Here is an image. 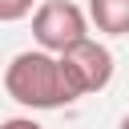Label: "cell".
I'll return each instance as SVG.
<instances>
[{
	"mask_svg": "<svg viewBox=\"0 0 129 129\" xmlns=\"http://www.w3.org/2000/svg\"><path fill=\"white\" fill-rule=\"evenodd\" d=\"M4 89L12 101H20L28 109H60L81 97L60 64V56H48V52L12 56V64L4 69Z\"/></svg>",
	"mask_w": 129,
	"mask_h": 129,
	"instance_id": "cell-1",
	"label": "cell"
},
{
	"mask_svg": "<svg viewBox=\"0 0 129 129\" xmlns=\"http://www.w3.org/2000/svg\"><path fill=\"white\" fill-rule=\"evenodd\" d=\"M60 64H64V73H69V81H73V89L81 97L85 93H97V89H105L113 81V52L105 44L89 40V36L77 40V44H69L60 52Z\"/></svg>",
	"mask_w": 129,
	"mask_h": 129,
	"instance_id": "cell-2",
	"label": "cell"
},
{
	"mask_svg": "<svg viewBox=\"0 0 129 129\" xmlns=\"http://www.w3.org/2000/svg\"><path fill=\"white\" fill-rule=\"evenodd\" d=\"M32 36L40 40V48L64 52L69 44L85 40V16H81V8L69 4V0H48V4H40L36 16H32Z\"/></svg>",
	"mask_w": 129,
	"mask_h": 129,
	"instance_id": "cell-3",
	"label": "cell"
},
{
	"mask_svg": "<svg viewBox=\"0 0 129 129\" xmlns=\"http://www.w3.org/2000/svg\"><path fill=\"white\" fill-rule=\"evenodd\" d=\"M89 16L109 36H125L129 32V0H89Z\"/></svg>",
	"mask_w": 129,
	"mask_h": 129,
	"instance_id": "cell-4",
	"label": "cell"
},
{
	"mask_svg": "<svg viewBox=\"0 0 129 129\" xmlns=\"http://www.w3.org/2000/svg\"><path fill=\"white\" fill-rule=\"evenodd\" d=\"M32 8V0H0V20H20Z\"/></svg>",
	"mask_w": 129,
	"mask_h": 129,
	"instance_id": "cell-5",
	"label": "cell"
},
{
	"mask_svg": "<svg viewBox=\"0 0 129 129\" xmlns=\"http://www.w3.org/2000/svg\"><path fill=\"white\" fill-rule=\"evenodd\" d=\"M4 129H40L32 117H12V121H4Z\"/></svg>",
	"mask_w": 129,
	"mask_h": 129,
	"instance_id": "cell-6",
	"label": "cell"
},
{
	"mask_svg": "<svg viewBox=\"0 0 129 129\" xmlns=\"http://www.w3.org/2000/svg\"><path fill=\"white\" fill-rule=\"evenodd\" d=\"M117 129H129V117H125V121H121V125H117Z\"/></svg>",
	"mask_w": 129,
	"mask_h": 129,
	"instance_id": "cell-7",
	"label": "cell"
}]
</instances>
